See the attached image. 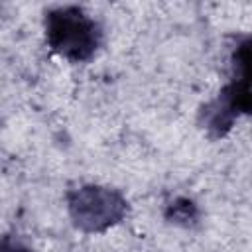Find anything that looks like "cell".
<instances>
[{
    "label": "cell",
    "mask_w": 252,
    "mask_h": 252,
    "mask_svg": "<svg viewBox=\"0 0 252 252\" xmlns=\"http://www.w3.org/2000/svg\"><path fill=\"white\" fill-rule=\"evenodd\" d=\"M45 41L59 57L81 63L100 45L98 24L77 6H59L45 14Z\"/></svg>",
    "instance_id": "1"
},
{
    "label": "cell",
    "mask_w": 252,
    "mask_h": 252,
    "mask_svg": "<svg viewBox=\"0 0 252 252\" xmlns=\"http://www.w3.org/2000/svg\"><path fill=\"white\" fill-rule=\"evenodd\" d=\"M67 209L77 228L85 232H104L124 219L128 203L110 187L83 185L69 191Z\"/></svg>",
    "instance_id": "2"
},
{
    "label": "cell",
    "mask_w": 252,
    "mask_h": 252,
    "mask_svg": "<svg viewBox=\"0 0 252 252\" xmlns=\"http://www.w3.org/2000/svg\"><path fill=\"white\" fill-rule=\"evenodd\" d=\"M240 114H252V87L234 79L205 110L207 128L213 130L217 136H222L230 128L232 120Z\"/></svg>",
    "instance_id": "3"
},
{
    "label": "cell",
    "mask_w": 252,
    "mask_h": 252,
    "mask_svg": "<svg viewBox=\"0 0 252 252\" xmlns=\"http://www.w3.org/2000/svg\"><path fill=\"white\" fill-rule=\"evenodd\" d=\"M234 69L238 73V81L252 87V35L242 39L232 55Z\"/></svg>",
    "instance_id": "4"
},
{
    "label": "cell",
    "mask_w": 252,
    "mask_h": 252,
    "mask_svg": "<svg viewBox=\"0 0 252 252\" xmlns=\"http://www.w3.org/2000/svg\"><path fill=\"white\" fill-rule=\"evenodd\" d=\"M171 213L175 220H189L195 219V205L187 199H179L175 201V205H171Z\"/></svg>",
    "instance_id": "5"
},
{
    "label": "cell",
    "mask_w": 252,
    "mask_h": 252,
    "mask_svg": "<svg viewBox=\"0 0 252 252\" xmlns=\"http://www.w3.org/2000/svg\"><path fill=\"white\" fill-rule=\"evenodd\" d=\"M2 252H30L28 248H24L22 244L18 242H10L8 238L4 240V246H2Z\"/></svg>",
    "instance_id": "6"
}]
</instances>
